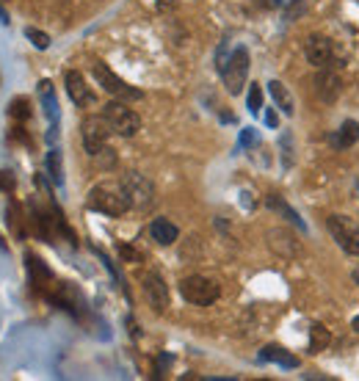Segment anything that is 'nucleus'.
<instances>
[{
	"mask_svg": "<svg viewBox=\"0 0 359 381\" xmlns=\"http://www.w3.org/2000/svg\"><path fill=\"white\" fill-rule=\"evenodd\" d=\"M331 141H334V146H337V149H348V146H353V144L359 141V122L345 119V122L340 124V130H337V135H334Z\"/></svg>",
	"mask_w": 359,
	"mask_h": 381,
	"instance_id": "obj_17",
	"label": "nucleus"
},
{
	"mask_svg": "<svg viewBox=\"0 0 359 381\" xmlns=\"http://www.w3.org/2000/svg\"><path fill=\"white\" fill-rule=\"evenodd\" d=\"M25 36L34 42V47H39V50H47L50 47V36L45 34V31H36V28H25Z\"/></svg>",
	"mask_w": 359,
	"mask_h": 381,
	"instance_id": "obj_23",
	"label": "nucleus"
},
{
	"mask_svg": "<svg viewBox=\"0 0 359 381\" xmlns=\"http://www.w3.org/2000/svg\"><path fill=\"white\" fill-rule=\"evenodd\" d=\"M80 133H83V146L91 157H97L100 152L108 149V135L113 133L108 119L105 116H86L83 124H80Z\"/></svg>",
	"mask_w": 359,
	"mask_h": 381,
	"instance_id": "obj_5",
	"label": "nucleus"
},
{
	"mask_svg": "<svg viewBox=\"0 0 359 381\" xmlns=\"http://www.w3.org/2000/svg\"><path fill=\"white\" fill-rule=\"evenodd\" d=\"M39 100L45 105V113L53 124H58V100H56V91H53V83L50 80H42L39 83Z\"/></svg>",
	"mask_w": 359,
	"mask_h": 381,
	"instance_id": "obj_18",
	"label": "nucleus"
},
{
	"mask_svg": "<svg viewBox=\"0 0 359 381\" xmlns=\"http://www.w3.org/2000/svg\"><path fill=\"white\" fill-rule=\"evenodd\" d=\"M149 235H152L155 243L171 246V243L180 238V230H177V224H171L168 219H155V221L149 224Z\"/></svg>",
	"mask_w": 359,
	"mask_h": 381,
	"instance_id": "obj_14",
	"label": "nucleus"
},
{
	"mask_svg": "<svg viewBox=\"0 0 359 381\" xmlns=\"http://www.w3.org/2000/svg\"><path fill=\"white\" fill-rule=\"evenodd\" d=\"M254 144H257V133H254V127H243V130H241V149L254 146Z\"/></svg>",
	"mask_w": 359,
	"mask_h": 381,
	"instance_id": "obj_28",
	"label": "nucleus"
},
{
	"mask_svg": "<svg viewBox=\"0 0 359 381\" xmlns=\"http://www.w3.org/2000/svg\"><path fill=\"white\" fill-rule=\"evenodd\" d=\"M329 340H331V334H329V329H326V326L315 323V326L309 329V351H312V353L323 351V348L329 345Z\"/></svg>",
	"mask_w": 359,
	"mask_h": 381,
	"instance_id": "obj_21",
	"label": "nucleus"
},
{
	"mask_svg": "<svg viewBox=\"0 0 359 381\" xmlns=\"http://www.w3.org/2000/svg\"><path fill=\"white\" fill-rule=\"evenodd\" d=\"M89 208L105 216H124L130 210V199L122 182H100L89 190Z\"/></svg>",
	"mask_w": 359,
	"mask_h": 381,
	"instance_id": "obj_1",
	"label": "nucleus"
},
{
	"mask_svg": "<svg viewBox=\"0 0 359 381\" xmlns=\"http://www.w3.org/2000/svg\"><path fill=\"white\" fill-rule=\"evenodd\" d=\"M64 83H67V94L72 97V102L75 105H94V91L86 86V80H83V75L80 72H75V69H69L67 75H64Z\"/></svg>",
	"mask_w": 359,
	"mask_h": 381,
	"instance_id": "obj_12",
	"label": "nucleus"
},
{
	"mask_svg": "<svg viewBox=\"0 0 359 381\" xmlns=\"http://www.w3.org/2000/svg\"><path fill=\"white\" fill-rule=\"evenodd\" d=\"M315 94H318V100H323V102H334L337 97H340V91H342V80H340V75L334 72V69H329V67H320V72L315 75Z\"/></svg>",
	"mask_w": 359,
	"mask_h": 381,
	"instance_id": "obj_11",
	"label": "nucleus"
},
{
	"mask_svg": "<svg viewBox=\"0 0 359 381\" xmlns=\"http://www.w3.org/2000/svg\"><path fill=\"white\" fill-rule=\"evenodd\" d=\"M141 287H144V296H146L149 307L155 312H166V307H168V285L163 282V276L152 271V274H146L141 279Z\"/></svg>",
	"mask_w": 359,
	"mask_h": 381,
	"instance_id": "obj_9",
	"label": "nucleus"
},
{
	"mask_svg": "<svg viewBox=\"0 0 359 381\" xmlns=\"http://www.w3.org/2000/svg\"><path fill=\"white\" fill-rule=\"evenodd\" d=\"M268 208H271V210H276V213H282V216H285L287 221H293V224H296V227H298L301 232H307V224H304V221L298 219V213H296V210H293V208H290V205H287V202H285L282 197L271 194V197H268Z\"/></svg>",
	"mask_w": 359,
	"mask_h": 381,
	"instance_id": "obj_19",
	"label": "nucleus"
},
{
	"mask_svg": "<svg viewBox=\"0 0 359 381\" xmlns=\"http://www.w3.org/2000/svg\"><path fill=\"white\" fill-rule=\"evenodd\" d=\"M6 216H9V221H12V230H14V235H17V238H23V235H25V232H23V216H20V208H17L14 202L9 205Z\"/></svg>",
	"mask_w": 359,
	"mask_h": 381,
	"instance_id": "obj_24",
	"label": "nucleus"
},
{
	"mask_svg": "<svg viewBox=\"0 0 359 381\" xmlns=\"http://www.w3.org/2000/svg\"><path fill=\"white\" fill-rule=\"evenodd\" d=\"M91 72H94L97 83H100L108 94H113V97H119V100H124V102H135V100H141V91L133 89L130 83H124L119 75H113L102 61H97V64L91 67Z\"/></svg>",
	"mask_w": 359,
	"mask_h": 381,
	"instance_id": "obj_7",
	"label": "nucleus"
},
{
	"mask_svg": "<svg viewBox=\"0 0 359 381\" xmlns=\"http://www.w3.org/2000/svg\"><path fill=\"white\" fill-rule=\"evenodd\" d=\"M268 94L274 97L276 108H282V113H285V116H293L296 105H293V97H290V91H287V86H285V83L271 80V83H268Z\"/></svg>",
	"mask_w": 359,
	"mask_h": 381,
	"instance_id": "obj_16",
	"label": "nucleus"
},
{
	"mask_svg": "<svg viewBox=\"0 0 359 381\" xmlns=\"http://www.w3.org/2000/svg\"><path fill=\"white\" fill-rule=\"evenodd\" d=\"M249 111L252 113H260L263 111V89L257 83H252V89H249Z\"/></svg>",
	"mask_w": 359,
	"mask_h": 381,
	"instance_id": "obj_25",
	"label": "nucleus"
},
{
	"mask_svg": "<svg viewBox=\"0 0 359 381\" xmlns=\"http://www.w3.org/2000/svg\"><path fill=\"white\" fill-rule=\"evenodd\" d=\"M155 3H157L160 9H171V6H174V0H155Z\"/></svg>",
	"mask_w": 359,
	"mask_h": 381,
	"instance_id": "obj_32",
	"label": "nucleus"
},
{
	"mask_svg": "<svg viewBox=\"0 0 359 381\" xmlns=\"http://www.w3.org/2000/svg\"><path fill=\"white\" fill-rule=\"evenodd\" d=\"M119 182H122L124 194H127V199H130V208H135V210H146V208L155 205V185H152L144 174H138V171H127Z\"/></svg>",
	"mask_w": 359,
	"mask_h": 381,
	"instance_id": "obj_3",
	"label": "nucleus"
},
{
	"mask_svg": "<svg viewBox=\"0 0 359 381\" xmlns=\"http://www.w3.org/2000/svg\"><path fill=\"white\" fill-rule=\"evenodd\" d=\"M25 263H28V276H31V285H34L36 290H42L45 285H50V282H53V271L45 265V260H42V257H36V254H25Z\"/></svg>",
	"mask_w": 359,
	"mask_h": 381,
	"instance_id": "obj_13",
	"label": "nucleus"
},
{
	"mask_svg": "<svg viewBox=\"0 0 359 381\" xmlns=\"http://www.w3.org/2000/svg\"><path fill=\"white\" fill-rule=\"evenodd\" d=\"M102 116L108 119L111 130L119 133V135H124V138H130V135H135V133L141 130V119H138V113L130 111V108L124 105V100H119V102H108V105L102 108Z\"/></svg>",
	"mask_w": 359,
	"mask_h": 381,
	"instance_id": "obj_4",
	"label": "nucleus"
},
{
	"mask_svg": "<svg viewBox=\"0 0 359 381\" xmlns=\"http://www.w3.org/2000/svg\"><path fill=\"white\" fill-rule=\"evenodd\" d=\"M230 56H232V53H230V39H224V42L219 45V50H216V69H219V72H224Z\"/></svg>",
	"mask_w": 359,
	"mask_h": 381,
	"instance_id": "obj_27",
	"label": "nucleus"
},
{
	"mask_svg": "<svg viewBox=\"0 0 359 381\" xmlns=\"http://www.w3.org/2000/svg\"><path fill=\"white\" fill-rule=\"evenodd\" d=\"M353 279H356V282H359V271H353Z\"/></svg>",
	"mask_w": 359,
	"mask_h": 381,
	"instance_id": "obj_34",
	"label": "nucleus"
},
{
	"mask_svg": "<svg viewBox=\"0 0 359 381\" xmlns=\"http://www.w3.org/2000/svg\"><path fill=\"white\" fill-rule=\"evenodd\" d=\"M47 174L56 185H64V163H61V152L56 146L47 152Z\"/></svg>",
	"mask_w": 359,
	"mask_h": 381,
	"instance_id": "obj_20",
	"label": "nucleus"
},
{
	"mask_svg": "<svg viewBox=\"0 0 359 381\" xmlns=\"http://www.w3.org/2000/svg\"><path fill=\"white\" fill-rule=\"evenodd\" d=\"M119 257H122V260H127V263H141V254H138L133 246H124V243L119 246Z\"/></svg>",
	"mask_w": 359,
	"mask_h": 381,
	"instance_id": "obj_29",
	"label": "nucleus"
},
{
	"mask_svg": "<svg viewBox=\"0 0 359 381\" xmlns=\"http://www.w3.org/2000/svg\"><path fill=\"white\" fill-rule=\"evenodd\" d=\"M260 359L263 362H274V364H282V367H298V359L290 353V351H285L282 345H265L263 351H260Z\"/></svg>",
	"mask_w": 359,
	"mask_h": 381,
	"instance_id": "obj_15",
	"label": "nucleus"
},
{
	"mask_svg": "<svg viewBox=\"0 0 359 381\" xmlns=\"http://www.w3.org/2000/svg\"><path fill=\"white\" fill-rule=\"evenodd\" d=\"M304 56L312 67H329L331 64V56H334V47H331V39L323 36V34H312L304 45Z\"/></svg>",
	"mask_w": 359,
	"mask_h": 381,
	"instance_id": "obj_10",
	"label": "nucleus"
},
{
	"mask_svg": "<svg viewBox=\"0 0 359 381\" xmlns=\"http://www.w3.org/2000/svg\"><path fill=\"white\" fill-rule=\"evenodd\" d=\"M329 232L334 235L337 246L353 257H359V227L351 219L342 216H329Z\"/></svg>",
	"mask_w": 359,
	"mask_h": 381,
	"instance_id": "obj_8",
	"label": "nucleus"
},
{
	"mask_svg": "<svg viewBox=\"0 0 359 381\" xmlns=\"http://www.w3.org/2000/svg\"><path fill=\"white\" fill-rule=\"evenodd\" d=\"M274 3H282V0H274Z\"/></svg>",
	"mask_w": 359,
	"mask_h": 381,
	"instance_id": "obj_35",
	"label": "nucleus"
},
{
	"mask_svg": "<svg viewBox=\"0 0 359 381\" xmlns=\"http://www.w3.org/2000/svg\"><path fill=\"white\" fill-rule=\"evenodd\" d=\"M180 293H183V298L188 304H194V307H208V304H213L219 298L221 290H219V285L213 279L194 274V276H186L183 282H180Z\"/></svg>",
	"mask_w": 359,
	"mask_h": 381,
	"instance_id": "obj_2",
	"label": "nucleus"
},
{
	"mask_svg": "<svg viewBox=\"0 0 359 381\" xmlns=\"http://www.w3.org/2000/svg\"><path fill=\"white\" fill-rule=\"evenodd\" d=\"M221 78H224V86H227L230 94H241L243 91L246 78H249V50L246 47H235L232 50V56H230Z\"/></svg>",
	"mask_w": 359,
	"mask_h": 381,
	"instance_id": "obj_6",
	"label": "nucleus"
},
{
	"mask_svg": "<svg viewBox=\"0 0 359 381\" xmlns=\"http://www.w3.org/2000/svg\"><path fill=\"white\" fill-rule=\"evenodd\" d=\"M14 188V174L12 171H0V190H12Z\"/></svg>",
	"mask_w": 359,
	"mask_h": 381,
	"instance_id": "obj_30",
	"label": "nucleus"
},
{
	"mask_svg": "<svg viewBox=\"0 0 359 381\" xmlns=\"http://www.w3.org/2000/svg\"><path fill=\"white\" fill-rule=\"evenodd\" d=\"M279 149H282L285 166H293V135H290V130H285V133L279 135Z\"/></svg>",
	"mask_w": 359,
	"mask_h": 381,
	"instance_id": "obj_22",
	"label": "nucleus"
},
{
	"mask_svg": "<svg viewBox=\"0 0 359 381\" xmlns=\"http://www.w3.org/2000/svg\"><path fill=\"white\" fill-rule=\"evenodd\" d=\"M9 113H12V119H17V122H25V119L31 116L28 100H23V97H20V100H14V105H12V111H9Z\"/></svg>",
	"mask_w": 359,
	"mask_h": 381,
	"instance_id": "obj_26",
	"label": "nucleus"
},
{
	"mask_svg": "<svg viewBox=\"0 0 359 381\" xmlns=\"http://www.w3.org/2000/svg\"><path fill=\"white\" fill-rule=\"evenodd\" d=\"M276 122H279V119H276V113H274V111H268V113H265V124H268V127H276Z\"/></svg>",
	"mask_w": 359,
	"mask_h": 381,
	"instance_id": "obj_31",
	"label": "nucleus"
},
{
	"mask_svg": "<svg viewBox=\"0 0 359 381\" xmlns=\"http://www.w3.org/2000/svg\"><path fill=\"white\" fill-rule=\"evenodd\" d=\"M351 326H353V329H356V331H359V315H356V318H353V323H351Z\"/></svg>",
	"mask_w": 359,
	"mask_h": 381,
	"instance_id": "obj_33",
	"label": "nucleus"
}]
</instances>
